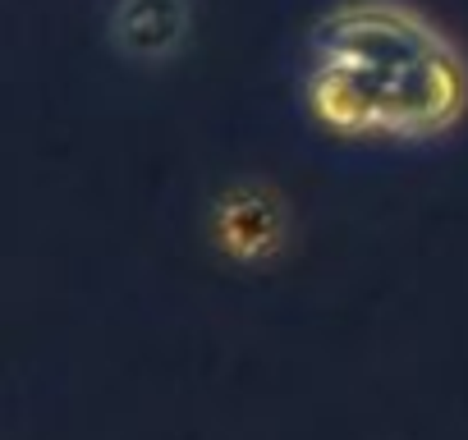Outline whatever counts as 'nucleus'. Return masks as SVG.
I'll use <instances>...</instances> for the list:
<instances>
[{
	"label": "nucleus",
	"mask_w": 468,
	"mask_h": 440,
	"mask_svg": "<svg viewBox=\"0 0 468 440\" xmlns=\"http://www.w3.org/2000/svg\"><path fill=\"white\" fill-rule=\"evenodd\" d=\"M299 106L345 147H436L468 124V56L413 0H335L299 47Z\"/></svg>",
	"instance_id": "1"
},
{
	"label": "nucleus",
	"mask_w": 468,
	"mask_h": 440,
	"mask_svg": "<svg viewBox=\"0 0 468 440\" xmlns=\"http://www.w3.org/2000/svg\"><path fill=\"white\" fill-rule=\"evenodd\" d=\"M211 239L225 262L258 271L290 244V206L267 179H234L211 206Z\"/></svg>",
	"instance_id": "2"
},
{
	"label": "nucleus",
	"mask_w": 468,
	"mask_h": 440,
	"mask_svg": "<svg viewBox=\"0 0 468 440\" xmlns=\"http://www.w3.org/2000/svg\"><path fill=\"white\" fill-rule=\"evenodd\" d=\"M101 33L115 60L133 69H165L193 47L197 0H111Z\"/></svg>",
	"instance_id": "3"
}]
</instances>
